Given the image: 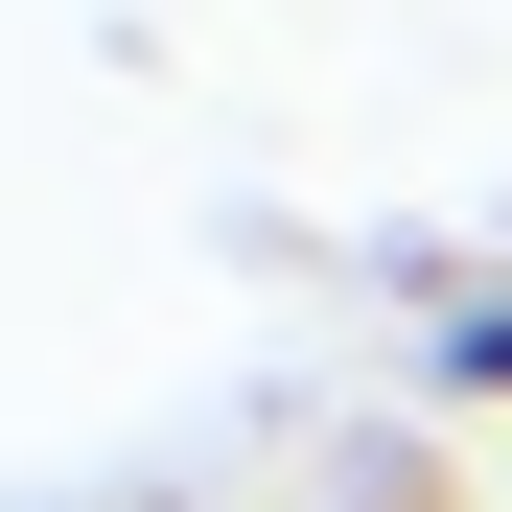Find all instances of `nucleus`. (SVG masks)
I'll return each instance as SVG.
<instances>
[{"label": "nucleus", "instance_id": "obj_1", "mask_svg": "<svg viewBox=\"0 0 512 512\" xmlns=\"http://www.w3.org/2000/svg\"><path fill=\"white\" fill-rule=\"evenodd\" d=\"M443 373H466V396H512V280H443Z\"/></svg>", "mask_w": 512, "mask_h": 512}]
</instances>
